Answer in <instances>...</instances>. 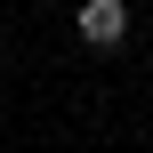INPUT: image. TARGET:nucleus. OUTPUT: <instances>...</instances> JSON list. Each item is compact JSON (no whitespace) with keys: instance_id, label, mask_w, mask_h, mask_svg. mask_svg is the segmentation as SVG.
<instances>
[{"instance_id":"obj_1","label":"nucleus","mask_w":153,"mask_h":153,"mask_svg":"<svg viewBox=\"0 0 153 153\" xmlns=\"http://www.w3.org/2000/svg\"><path fill=\"white\" fill-rule=\"evenodd\" d=\"M73 24H81L89 48H121V40H129V0H81Z\"/></svg>"}]
</instances>
